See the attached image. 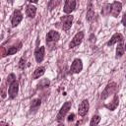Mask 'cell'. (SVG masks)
<instances>
[{
	"mask_svg": "<svg viewBox=\"0 0 126 126\" xmlns=\"http://www.w3.org/2000/svg\"><path fill=\"white\" fill-rule=\"evenodd\" d=\"M123 40V35L121 34V33H119V32H116V33H114L112 36H111V38L107 41V45L108 46H111V45H113L114 43H116V42H121Z\"/></svg>",
	"mask_w": 126,
	"mask_h": 126,
	"instance_id": "5bb4252c",
	"label": "cell"
},
{
	"mask_svg": "<svg viewBox=\"0 0 126 126\" xmlns=\"http://www.w3.org/2000/svg\"><path fill=\"white\" fill-rule=\"evenodd\" d=\"M22 20H23V14H22V12L20 10H15L14 13H13V15H12V18H11L12 27L13 28L17 27L21 23Z\"/></svg>",
	"mask_w": 126,
	"mask_h": 126,
	"instance_id": "52a82bcc",
	"label": "cell"
},
{
	"mask_svg": "<svg viewBox=\"0 0 126 126\" xmlns=\"http://www.w3.org/2000/svg\"><path fill=\"white\" fill-rule=\"evenodd\" d=\"M118 103H119V97H118V95H117V94H114L113 99L111 100V102H110V103L105 104V105H104V107H105V108H107L108 110L113 111V110H115V109H116V107L118 106Z\"/></svg>",
	"mask_w": 126,
	"mask_h": 126,
	"instance_id": "4fadbf2b",
	"label": "cell"
},
{
	"mask_svg": "<svg viewBox=\"0 0 126 126\" xmlns=\"http://www.w3.org/2000/svg\"><path fill=\"white\" fill-rule=\"evenodd\" d=\"M110 10H111V5L108 4V3H105L103 6H102V10H101V14L103 16H106L108 14H110Z\"/></svg>",
	"mask_w": 126,
	"mask_h": 126,
	"instance_id": "44dd1931",
	"label": "cell"
},
{
	"mask_svg": "<svg viewBox=\"0 0 126 126\" xmlns=\"http://www.w3.org/2000/svg\"><path fill=\"white\" fill-rule=\"evenodd\" d=\"M48 86H49V81H48L47 79H44V80L40 81V83L38 84V88H39V89H41V88H46V87H48Z\"/></svg>",
	"mask_w": 126,
	"mask_h": 126,
	"instance_id": "cb8c5ba5",
	"label": "cell"
},
{
	"mask_svg": "<svg viewBox=\"0 0 126 126\" xmlns=\"http://www.w3.org/2000/svg\"><path fill=\"white\" fill-rule=\"evenodd\" d=\"M125 78H126V77H125Z\"/></svg>",
	"mask_w": 126,
	"mask_h": 126,
	"instance_id": "4dcf8cb0",
	"label": "cell"
},
{
	"mask_svg": "<svg viewBox=\"0 0 126 126\" xmlns=\"http://www.w3.org/2000/svg\"><path fill=\"white\" fill-rule=\"evenodd\" d=\"M118 91V87H117V84L114 83V82H110L107 84V86L105 87L104 91L101 93V95H100V98L101 99H105L107 96H109L110 94H116Z\"/></svg>",
	"mask_w": 126,
	"mask_h": 126,
	"instance_id": "6da1fadb",
	"label": "cell"
},
{
	"mask_svg": "<svg viewBox=\"0 0 126 126\" xmlns=\"http://www.w3.org/2000/svg\"><path fill=\"white\" fill-rule=\"evenodd\" d=\"M59 3H60V1H49L48 4H47V5H48V9L51 11V10L54 9Z\"/></svg>",
	"mask_w": 126,
	"mask_h": 126,
	"instance_id": "603a6c76",
	"label": "cell"
},
{
	"mask_svg": "<svg viewBox=\"0 0 126 126\" xmlns=\"http://www.w3.org/2000/svg\"><path fill=\"white\" fill-rule=\"evenodd\" d=\"M25 65H26V58L25 57H22L20 59V62H19V68L20 69H24L25 68Z\"/></svg>",
	"mask_w": 126,
	"mask_h": 126,
	"instance_id": "d4e9b609",
	"label": "cell"
},
{
	"mask_svg": "<svg viewBox=\"0 0 126 126\" xmlns=\"http://www.w3.org/2000/svg\"><path fill=\"white\" fill-rule=\"evenodd\" d=\"M60 38V34L56 31H49L46 34V42H55Z\"/></svg>",
	"mask_w": 126,
	"mask_h": 126,
	"instance_id": "7c38bea8",
	"label": "cell"
},
{
	"mask_svg": "<svg viewBox=\"0 0 126 126\" xmlns=\"http://www.w3.org/2000/svg\"><path fill=\"white\" fill-rule=\"evenodd\" d=\"M0 126H10V125H9L8 123H5L4 121H1V122H0Z\"/></svg>",
	"mask_w": 126,
	"mask_h": 126,
	"instance_id": "83f0119b",
	"label": "cell"
},
{
	"mask_svg": "<svg viewBox=\"0 0 126 126\" xmlns=\"http://www.w3.org/2000/svg\"><path fill=\"white\" fill-rule=\"evenodd\" d=\"M99 121H100V116L97 115V114H95V115H94L92 117L91 122H90V126H97L98 123H99Z\"/></svg>",
	"mask_w": 126,
	"mask_h": 126,
	"instance_id": "ffe728a7",
	"label": "cell"
},
{
	"mask_svg": "<svg viewBox=\"0 0 126 126\" xmlns=\"http://www.w3.org/2000/svg\"><path fill=\"white\" fill-rule=\"evenodd\" d=\"M124 49H125V51H126V43H125V45H124Z\"/></svg>",
	"mask_w": 126,
	"mask_h": 126,
	"instance_id": "f1b7e54d",
	"label": "cell"
},
{
	"mask_svg": "<svg viewBox=\"0 0 126 126\" xmlns=\"http://www.w3.org/2000/svg\"><path fill=\"white\" fill-rule=\"evenodd\" d=\"M45 73V68L43 67V66H39V67H37L35 70H34V72H33V75H32V79H38L39 77H41L43 74Z\"/></svg>",
	"mask_w": 126,
	"mask_h": 126,
	"instance_id": "e0dca14e",
	"label": "cell"
},
{
	"mask_svg": "<svg viewBox=\"0 0 126 126\" xmlns=\"http://www.w3.org/2000/svg\"><path fill=\"white\" fill-rule=\"evenodd\" d=\"M75 8H76V1L75 0H67V1H65L63 12L66 14H70L71 12H73L75 10Z\"/></svg>",
	"mask_w": 126,
	"mask_h": 126,
	"instance_id": "8fae6325",
	"label": "cell"
},
{
	"mask_svg": "<svg viewBox=\"0 0 126 126\" xmlns=\"http://www.w3.org/2000/svg\"><path fill=\"white\" fill-rule=\"evenodd\" d=\"M124 51H125V49H124V45H123V43H122V41L118 44V46L116 47V58H120L123 54H124Z\"/></svg>",
	"mask_w": 126,
	"mask_h": 126,
	"instance_id": "d6986e66",
	"label": "cell"
},
{
	"mask_svg": "<svg viewBox=\"0 0 126 126\" xmlns=\"http://www.w3.org/2000/svg\"><path fill=\"white\" fill-rule=\"evenodd\" d=\"M86 19H87V21H89V22H91L92 20L94 19V10H93L92 8H90L89 11L87 12V17H86Z\"/></svg>",
	"mask_w": 126,
	"mask_h": 126,
	"instance_id": "7402d4cb",
	"label": "cell"
},
{
	"mask_svg": "<svg viewBox=\"0 0 126 126\" xmlns=\"http://www.w3.org/2000/svg\"><path fill=\"white\" fill-rule=\"evenodd\" d=\"M61 21V28L63 31H69L72 23H73V16L71 15H67V16H62L60 18Z\"/></svg>",
	"mask_w": 126,
	"mask_h": 126,
	"instance_id": "3957f363",
	"label": "cell"
},
{
	"mask_svg": "<svg viewBox=\"0 0 126 126\" xmlns=\"http://www.w3.org/2000/svg\"><path fill=\"white\" fill-rule=\"evenodd\" d=\"M83 69V62L80 58H76L73 60L72 62V65L70 67V72L72 74H78L82 71Z\"/></svg>",
	"mask_w": 126,
	"mask_h": 126,
	"instance_id": "8992f818",
	"label": "cell"
},
{
	"mask_svg": "<svg viewBox=\"0 0 126 126\" xmlns=\"http://www.w3.org/2000/svg\"><path fill=\"white\" fill-rule=\"evenodd\" d=\"M41 104V100L39 98H34L32 100L31 103V112H36Z\"/></svg>",
	"mask_w": 126,
	"mask_h": 126,
	"instance_id": "2e32d148",
	"label": "cell"
},
{
	"mask_svg": "<svg viewBox=\"0 0 126 126\" xmlns=\"http://www.w3.org/2000/svg\"><path fill=\"white\" fill-rule=\"evenodd\" d=\"M35 14H36V7L32 5V4H29L27 6V8H26V15H27V17L34 18Z\"/></svg>",
	"mask_w": 126,
	"mask_h": 126,
	"instance_id": "9a60e30c",
	"label": "cell"
},
{
	"mask_svg": "<svg viewBox=\"0 0 126 126\" xmlns=\"http://www.w3.org/2000/svg\"><path fill=\"white\" fill-rule=\"evenodd\" d=\"M89 108H90V104H89L88 99H84V100L80 103L79 108H78V113H79V115L82 116V117L85 116V115H87V113H88V111H89Z\"/></svg>",
	"mask_w": 126,
	"mask_h": 126,
	"instance_id": "9c48e42d",
	"label": "cell"
},
{
	"mask_svg": "<svg viewBox=\"0 0 126 126\" xmlns=\"http://www.w3.org/2000/svg\"><path fill=\"white\" fill-rule=\"evenodd\" d=\"M121 23H122V25H123V26H125V27H126V12L124 13V15H123V17H122Z\"/></svg>",
	"mask_w": 126,
	"mask_h": 126,
	"instance_id": "4316f807",
	"label": "cell"
},
{
	"mask_svg": "<svg viewBox=\"0 0 126 126\" xmlns=\"http://www.w3.org/2000/svg\"><path fill=\"white\" fill-rule=\"evenodd\" d=\"M18 92H19V83L17 80L13 81L10 85H9V89H8V94H9V97L11 99L15 98L18 94Z\"/></svg>",
	"mask_w": 126,
	"mask_h": 126,
	"instance_id": "5b68a950",
	"label": "cell"
},
{
	"mask_svg": "<svg viewBox=\"0 0 126 126\" xmlns=\"http://www.w3.org/2000/svg\"><path fill=\"white\" fill-rule=\"evenodd\" d=\"M75 114L74 113H71V114H69L68 115V118H67V121L68 122H72V121H74V119H75Z\"/></svg>",
	"mask_w": 126,
	"mask_h": 126,
	"instance_id": "484cf974",
	"label": "cell"
},
{
	"mask_svg": "<svg viewBox=\"0 0 126 126\" xmlns=\"http://www.w3.org/2000/svg\"><path fill=\"white\" fill-rule=\"evenodd\" d=\"M121 9H122V4L121 2H118V1H114L112 4H111V10H110V15L113 16L114 18H117L119 13L121 12Z\"/></svg>",
	"mask_w": 126,
	"mask_h": 126,
	"instance_id": "ba28073f",
	"label": "cell"
},
{
	"mask_svg": "<svg viewBox=\"0 0 126 126\" xmlns=\"http://www.w3.org/2000/svg\"><path fill=\"white\" fill-rule=\"evenodd\" d=\"M71 106H72V101H66L63 105H62V107L60 108V110H59V112H58V114H57V117H56V120L58 121V122H61L63 119H64V117L66 116V114L68 113V111L70 110V108H71Z\"/></svg>",
	"mask_w": 126,
	"mask_h": 126,
	"instance_id": "7a4b0ae2",
	"label": "cell"
},
{
	"mask_svg": "<svg viewBox=\"0 0 126 126\" xmlns=\"http://www.w3.org/2000/svg\"><path fill=\"white\" fill-rule=\"evenodd\" d=\"M84 36H85V32H77V33L74 35L73 39L70 41L69 47H70V48H74V47L78 46L79 44H81V42H82L83 39H84Z\"/></svg>",
	"mask_w": 126,
	"mask_h": 126,
	"instance_id": "277c9868",
	"label": "cell"
},
{
	"mask_svg": "<svg viewBox=\"0 0 126 126\" xmlns=\"http://www.w3.org/2000/svg\"><path fill=\"white\" fill-rule=\"evenodd\" d=\"M58 126H64V125H63V124H59Z\"/></svg>",
	"mask_w": 126,
	"mask_h": 126,
	"instance_id": "f546056e",
	"label": "cell"
},
{
	"mask_svg": "<svg viewBox=\"0 0 126 126\" xmlns=\"http://www.w3.org/2000/svg\"><path fill=\"white\" fill-rule=\"evenodd\" d=\"M44 55H45V47L44 46H40V47H36L34 50V58L35 61L37 63H40L43 59H44Z\"/></svg>",
	"mask_w": 126,
	"mask_h": 126,
	"instance_id": "30bf717a",
	"label": "cell"
},
{
	"mask_svg": "<svg viewBox=\"0 0 126 126\" xmlns=\"http://www.w3.org/2000/svg\"><path fill=\"white\" fill-rule=\"evenodd\" d=\"M21 46H22V43H20L18 46H11V47H9L8 49H7V51L5 52V54H4V56H6V55H12V54H15L20 48H21ZM3 56V57H4Z\"/></svg>",
	"mask_w": 126,
	"mask_h": 126,
	"instance_id": "ac0fdd59",
	"label": "cell"
}]
</instances>
